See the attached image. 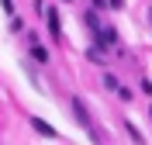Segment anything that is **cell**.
<instances>
[{
	"label": "cell",
	"mask_w": 152,
	"mask_h": 145,
	"mask_svg": "<svg viewBox=\"0 0 152 145\" xmlns=\"http://www.w3.org/2000/svg\"><path fill=\"white\" fill-rule=\"evenodd\" d=\"M69 104H73V114H76V121H80V125H83L86 131H90V114H86V107H83V100H80V97H73Z\"/></svg>",
	"instance_id": "6da1fadb"
},
{
	"label": "cell",
	"mask_w": 152,
	"mask_h": 145,
	"mask_svg": "<svg viewBox=\"0 0 152 145\" xmlns=\"http://www.w3.org/2000/svg\"><path fill=\"white\" fill-rule=\"evenodd\" d=\"M31 128H35L38 135H45V138H59V131L48 125V121H42V117H31Z\"/></svg>",
	"instance_id": "7a4b0ae2"
},
{
	"label": "cell",
	"mask_w": 152,
	"mask_h": 145,
	"mask_svg": "<svg viewBox=\"0 0 152 145\" xmlns=\"http://www.w3.org/2000/svg\"><path fill=\"white\" fill-rule=\"evenodd\" d=\"M45 17H48V31H52V38L59 42V38H62V31H59V10H56V7H48V10H45Z\"/></svg>",
	"instance_id": "3957f363"
},
{
	"label": "cell",
	"mask_w": 152,
	"mask_h": 145,
	"mask_svg": "<svg viewBox=\"0 0 152 145\" xmlns=\"http://www.w3.org/2000/svg\"><path fill=\"white\" fill-rule=\"evenodd\" d=\"M86 28H90V35H94V38H100V17H97V14H90V10H86Z\"/></svg>",
	"instance_id": "277c9868"
},
{
	"label": "cell",
	"mask_w": 152,
	"mask_h": 145,
	"mask_svg": "<svg viewBox=\"0 0 152 145\" xmlns=\"http://www.w3.org/2000/svg\"><path fill=\"white\" fill-rule=\"evenodd\" d=\"M31 55H35L38 62H48V52H45L42 45H38V42H31Z\"/></svg>",
	"instance_id": "5b68a950"
},
{
	"label": "cell",
	"mask_w": 152,
	"mask_h": 145,
	"mask_svg": "<svg viewBox=\"0 0 152 145\" xmlns=\"http://www.w3.org/2000/svg\"><path fill=\"white\" fill-rule=\"evenodd\" d=\"M104 87H107V90H118V79H114L111 73H107V76H104Z\"/></svg>",
	"instance_id": "8992f818"
},
{
	"label": "cell",
	"mask_w": 152,
	"mask_h": 145,
	"mask_svg": "<svg viewBox=\"0 0 152 145\" xmlns=\"http://www.w3.org/2000/svg\"><path fill=\"white\" fill-rule=\"evenodd\" d=\"M0 7H4V10L10 14V10H14V0H0Z\"/></svg>",
	"instance_id": "52a82bcc"
},
{
	"label": "cell",
	"mask_w": 152,
	"mask_h": 145,
	"mask_svg": "<svg viewBox=\"0 0 152 145\" xmlns=\"http://www.w3.org/2000/svg\"><path fill=\"white\" fill-rule=\"evenodd\" d=\"M107 4H111L114 10H121V7H124V0H107Z\"/></svg>",
	"instance_id": "ba28073f"
}]
</instances>
